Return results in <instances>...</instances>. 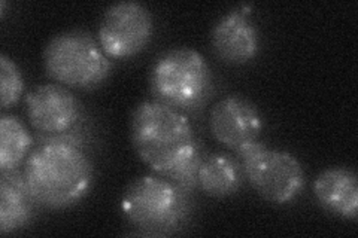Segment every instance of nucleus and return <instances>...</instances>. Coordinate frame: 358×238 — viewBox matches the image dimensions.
<instances>
[{"label": "nucleus", "instance_id": "f257e3e1", "mask_svg": "<svg viewBox=\"0 0 358 238\" xmlns=\"http://www.w3.org/2000/svg\"><path fill=\"white\" fill-rule=\"evenodd\" d=\"M22 173L38 206L51 210L76 206L94 182V165L85 149L57 142L31 149Z\"/></svg>", "mask_w": 358, "mask_h": 238}, {"label": "nucleus", "instance_id": "f03ea898", "mask_svg": "<svg viewBox=\"0 0 358 238\" xmlns=\"http://www.w3.org/2000/svg\"><path fill=\"white\" fill-rule=\"evenodd\" d=\"M130 140L141 161L160 176L197 142L192 124L184 113L157 100L142 101L133 110Z\"/></svg>", "mask_w": 358, "mask_h": 238}, {"label": "nucleus", "instance_id": "7ed1b4c3", "mask_svg": "<svg viewBox=\"0 0 358 238\" xmlns=\"http://www.w3.org/2000/svg\"><path fill=\"white\" fill-rule=\"evenodd\" d=\"M120 209L124 219L145 235H169L192 213L189 194L160 174L138 177L122 192Z\"/></svg>", "mask_w": 358, "mask_h": 238}, {"label": "nucleus", "instance_id": "20e7f679", "mask_svg": "<svg viewBox=\"0 0 358 238\" xmlns=\"http://www.w3.org/2000/svg\"><path fill=\"white\" fill-rule=\"evenodd\" d=\"M42 61L55 82L76 89H94L112 72L110 59L85 30H66L52 36L45 45Z\"/></svg>", "mask_w": 358, "mask_h": 238}, {"label": "nucleus", "instance_id": "39448f33", "mask_svg": "<svg viewBox=\"0 0 358 238\" xmlns=\"http://www.w3.org/2000/svg\"><path fill=\"white\" fill-rule=\"evenodd\" d=\"M154 100L175 110H193L212 91V70L203 55L193 48H172L157 57L150 72Z\"/></svg>", "mask_w": 358, "mask_h": 238}, {"label": "nucleus", "instance_id": "423d86ee", "mask_svg": "<svg viewBox=\"0 0 358 238\" xmlns=\"http://www.w3.org/2000/svg\"><path fill=\"white\" fill-rule=\"evenodd\" d=\"M236 158L245 179L268 202L289 204L305 191V170L293 154L271 149L257 140L238 149Z\"/></svg>", "mask_w": 358, "mask_h": 238}, {"label": "nucleus", "instance_id": "0eeeda50", "mask_svg": "<svg viewBox=\"0 0 358 238\" xmlns=\"http://www.w3.org/2000/svg\"><path fill=\"white\" fill-rule=\"evenodd\" d=\"M154 35L151 10L139 2L110 5L100 20L97 40L109 59L126 60L141 54Z\"/></svg>", "mask_w": 358, "mask_h": 238}, {"label": "nucleus", "instance_id": "6e6552de", "mask_svg": "<svg viewBox=\"0 0 358 238\" xmlns=\"http://www.w3.org/2000/svg\"><path fill=\"white\" fill-rule=\"evenodd\" d=\"M27 118L41 134H60L84 121V109L69 88L42 84L26 96Z\"/></svg>", "mask_w": 358, "mask_h": 238}, {"label": "nucleus", "instance_id": "1a4fd4ad", "mask_svg": "<svg viewBox=\"0 0 358 238\" xmlns=\"http://www.w3.org/2000/svg\"><path fill=\"white\" fill-rule=\"evenodd\" d=\"M263 127L259 107L241 96L221 98L209 115V130L214 139L234 152L259 140Z\"/></svg>", "mask_w": 358, "mask_h": 238}, {"label": "nucleus", "instance_id": "9d476101", "mask_svg": "<svg viewBox=\"0 0 358 238\" xmlns=\"http://www.w3.org/2000/svg\"><path fill=\"white\" fill-rule=\"evenodd\" d=\"M250 15V6L236 8L222 15L212 27L210 47L221 61L241 66L259 55L260 31Z\"/></svg>", "mask_w": 358, "mask_h": 238}, {"label": "nucleus", "instance_id": "9b49d317", "mask_svg": "<svg viewBox=\"0 0 358 238\" xmlns=\"http://www.w3.org/2000/svg\"><path fill=\"white\" fill-rule=\"evenodd\" d=\"M320 206L336 216L357 221L358 216V179L348 167H330L321 172L313 182Z\"/></svg>", "mask_w": 358, "mask_h": 238}, {"label": "nucleus", "instance_id": "f8f14e48", "mask_svg": "<svg viewBox=\"0 0 358 238\" xmlns=\"http://www.w3.org/2000/svg\"><path fill=\"white\" fill-rule=\"evenodd\" d=\"M36 200L26 184L22 168L0 176V234L6 235L26 226L35 218Z\"/></svg>", "mask_w": 358, "mask_h": 238}, {"label": "nucleus", "instance_id": "ddd939ff", "mask_svg": "<svg viewBox=\"0 0 358 238\" xmlns=\"http://www.w3.org/2000/svg\"><path fill=\"white\" fill-rule=\"evenodd\" d=\"M243 180L245 176L238 158L214 154L205 156L200 164L197 189L209 197L226 198L238 194Z\"/></svg>", "mask_w": 358, "mask_h": 238}, {"label": "nucleus", "instance_id": "4468645a", "mask_svg": "<svg viewBox=\"0 0 358 238\" xmlns=\"http://www.w3.org/2000/svg\"><path fill=\"white\" fill-rule=\"evenodd\" d=\"M33 137L17 117H0V173L24 165L31 152Z\"/></svg>", "mask_w": 358, "mask_h": 238}, {"label": "nucleus", "instance_id": "2eb2a0df", "mask_svg": "<svg viewBox=\"0 0 358 238\" xmlns=\"http://www.w3.org/2000/svg\"><path fill=\"white\" fill-rule=\"evenodd\" d=\"M203 154H201V146L196 142L188 152L179 160L171 170H167L163 177L171 180L173 185L179 189H182L187 194L192 195V192L197 189V177L199 168L201 161H203Z\"/></svg>", "mask_w": 358, "mask_h": 238}, {"label": "nucleus", "instance_id": "dca6fc26", "mask_svg": "<svg viewBox=\"0 0 358 238\" xmlns=\"http://www.w3.org/2000/svg\"><path fill=\"white\" fill-rule=\"evenodd\" d=\"M24 91V79L20 67L8 55H0V96L2 109L14 106Z\"/></svg>", "mask_w": 358, "mask_h": 238}, {"label": "nucleus", "instance_id": "f3484780", "mask_svg": "<svg viewBox=\"0 0 358 238\" xmlns=\"http://www.w3.org/2000/svg\"><path fill=\"white\" fill-rule=\"evenodd\" d=\"M5 9H6V2H0V17H5Z\"/></svg>", "mask_w": 358, "mask_h": 238}]
</instances>
